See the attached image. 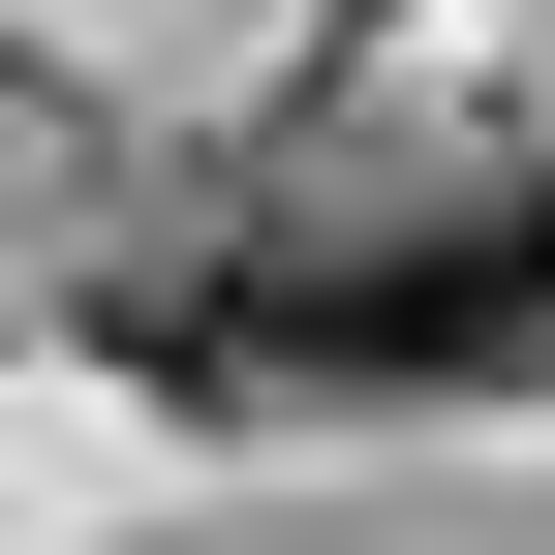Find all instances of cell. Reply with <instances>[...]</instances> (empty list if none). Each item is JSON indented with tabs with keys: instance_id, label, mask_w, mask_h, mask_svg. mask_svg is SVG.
<instances>
[{
	"instance_id": "1",
	"label": "cell",
	"mask_w": 555,
	"mask_h": 555,
	"mask_svg": "<svg viewBox=\"0 0 555 555\" xmlns=\"http://www.w3.org/2000/svg\"><path fill=\"white\" fill-rule=\"evenodd\" d=\"M278 339L339 401H433V371H555V155H401V185H278Z\"/></svg>"
}]
</instances>
